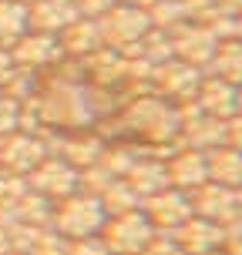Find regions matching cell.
I'll use <instances>...</instances> for the list:
<instances>
[{"label":"cell","mask_w":242,"mask_h":255,"mask_svg":"<svg viewBox=\"0 0 242 255\" xmlns=\"http://www.w3.org/2000/svg\"><path fill=\"white\" fill-rule=\"evenodd\" d=\"M209 161V181H219L226 188H242V151L232 144H219L205 151Z\"/></svg>","instance_id":"obj_18"},{"label":"cell","mask_w":242,"mask_h":255,"mask_svg":"<svg viewBox=\"0 0 242 255\" xmlns=\"http://www.w3.org/2000/svg\"><path fill=\"white\" fill-rule=\"evenodd\" d=\"M226 144H232V148L242 151V111L226 121Z\"/></svg>","instance_id":"obj_25"},{"label":"cell","mask_w":242,"mask_h":255,"mask_svg":"<svg viewBox=\"0 0 242 255\" xmlns=\"http://www.w3.org/2000/svg\"><path fill=\"white\" fill-rule=\"evenodd\" d=\"M145 218L152 222L155 232H175L182 222H189L192 218V202H189V191H179V188H162L148 195V198H141L138 205Z\"/></svg>","instance_id":"obj_7"},{"label":"cell","mask_w":242,"mask_h":255,"mask_svg":"<svg viewBox=\"0 0 242 255\" xmlns=\"http://www.w3.org/2000/svg\"><path fill=\"white\" fill-rule=\"evenodd\" d=\"M236 40H242V13L236 17Z\"/></svg>","instance_id":"obj_28"},{"label":"cell","mask_w":242,"mask_h":255,"mask_svg":"<svg viewBox=\"0 0 242 255\" xmlns=\"http://www.w3.org/2000/svg\"><path fill=\"white\" fill-rule=\"evenodd\" d=\"M118 121H125L148 148L172 144V141L179 138V128H182L175 104L165 101V98H158V94H141V98L125 101Z\"/></svg>","instance_id":"obj_1"},{"label":"cell","mask_w":242,"mask_h":255,"mask_svg":"<svg viewBox=\"0 0 242 255\" xmlns=\"http://www.w3.org/2000/svg\"><path fill=\"white\" fill-rule=\"evenodd\" d=\"M57 40H61L64 57H77V61L88 57V54H94L98 47H104L98 20H88V17H77L74 24H67L61 34H57Z\"/></svg>","instance_id":"obj_16"},{"label":"cell","mask_w":242,"mask_h":255,"mask_svg":"<svg viewBox=\"0 0 242 255\" xmlns=\"http://www.w3.org/2000/svg\"><path fill=\"white\" fill-rule=\"evenodd\" d=\"M111 181H115V175H111L108 168H101V165H91V168L81 171V191H88V195H94V198H101V191L108 188Z\"/></svg>","instance_id":"obj_22"},{"label":"cell","mask_w":242,"mask_h":255,"mask_svg":"<svg viewBox=\"0 0 242 255\" xmlns=\"http://www.w3.org/2000/svg\"><path fill=\"white\" fill-rule=\"evenodd\" d=\"M24 34H27V3L0 0V47L10 51Z\"/></svg>","instance_id":"obj_20"},{"label":"cell","mask_w":242,"mask_h":255,"mask_svg":"<svg viewBox=\"0 0 242 255\" xmlns=\"http://www.w3.org/2000/svg\"><path fill=\"white\" fill-rule=\"evenodd\" d=\"M108 222V212H104L101 198H94L88 191L77 188L74 195H67L61 202H54V215H51V229L74 242V239H88V235H98L101 225Z\"/></svg>","instance_id":"obj_2"},{"label":"cell","mask_w":242,"mask_h":255,"mask_svg":"<svg viewBox=\"0 0 242 255\" xmlns=\"http://www.w3.org/2000/svg\"><path fill=\"white\" fill-rule=\"evenodd\" d=\"M27 185L37 191V195H44V198L61 202V198H67V195H74V191L81 188V171H77L74 165H67L64 158H57V154H47V158L27 175Z\"/></svg>","instance_id":"obj_6"},{"label":"cell","mask_w":242,"mask_h":255,"mask_svg":"<svg viewBox=\"0 0 242 255\" xmlns=\"http://www.w3.org/2000/svg\"><path fill=\"white\" fill-rule=\"evenodd\" d=\"M10 57L17 67L24 71H51L54 64L64 61L61 40L54 34H37V30H27L24 37L10 47Z\"/></svg>","instance_id":"obj_11"},{"label":"cell","mask_w":242,"mask_h":255,"mask_svg":"<svg viewBox=\"0 0 242 255\" xmlns=\"http://www.w3.org/2000/svg\"><path fill=\"white\" fill-rule=\"evenodd\" d=\"M101 151H104V141H101L98 131H88V134H84V131H81V134H77V131H67L57 158H64L67 165H74L77 171H84V168L101 161Z\"/></svg>","instance_id":"obj_17"},{"label":"cell","mask_w":242,"mask_h":255,"mask_svg":"<svg viewBox=\"0 0 242 255\" xmlns=\"http://www.w3.org/2000/svg\"><path fill=\"white\" fill-rule=\"evenodd\" d=\"M189 202H192V215L209 218L216 225H229L242 215L239 212V198H236V188H226L219 181H205L199 188L189 191Z\"/></svg>","instance_id":"obj_8"},{"label":"cell","mask_w":242,"mask_h":255,"mask_svg":"<svg viewBox=\"0 0 242 255\" xmlns=\"http://www.w3.org/2000/svg\"><path fill=\"white\" fill-rule=\"evenodd\" d=\"M77 20V7L74 0H34L27 3V30L37 34H61L67 24Z\"/></svg>","instance_id":"obj_15"},{"label":"cell","mask_w":242,"mask_h":255,"mask_svg":"<svg viewBox=\"0 0 242 255\" xmlns=\"http://www.w3.org/2000/svg\"><path fill=\"white\" fill-rule=\"evenodd\" d=\"M165 175L168 185L179 191H192L209 181V161H205V151H195V148H179L175 154L165 158Z\"/></svg>","instance_id":"obj_13"},{"label":"cell","mask_w":242,"mask_h":255,"mask_svg":"<svg viewBox=\"0 0 242 255\" xmlns=\"http://www.w3.org/2000/svg\"><path fill=\"white\" fill-rule=\"evenodd\" d=\"M118 3H131V7H148L152 0H118Z\"/></svg>","instance_id":"obj_27"},{"label":"cell","mask_w":242,"mask_h":255,"mask_svg":"<svg viewBox=\"0 0 242 255\" xmlns=\"http://www.w3.org/2000/svg\"><path fill=\"white\" fill-rule=\"evenodd\" d=\"M202 77H205V71L172 57V61L158 64L148 81H152V94H158V98H165L172 104H185V101H195Z\"/></svg>","instance_id":"obj_5"},{"label":"cell","mask_w":242,"mask_h":255,"mask_svg":"<svg viewBox=\"0 0 242 255\" xmlns=\"http://www.w3.org/2000/svg\"><path fill=\"white\" fill-rule=\"evenodd\" d=\"M141 255H185V252H182V245L175 242L168 232H165V235H158V232H155V239L141 249Z\"/></svg>","instance_id":"obj_24"},{"label":"cell","mask_w":242,"mask_h":255,"mask_svg":"<svg viewBox=\"0 0 242 255\" xmlns=\"http://www.w3.org/2000/svg\"><path fill=\"white\" fill-rule=\"evenodd\" d=\"M47 158L44 144L37 134H27V131H10L0 138V168L10 171V175H30L34 168Z\"/></svg>","instance_id":"obj_10"},{"label":"cell","mask_w":242,"mask_h":255,"mask_svg":"<svg viewBox=\"0 0 242 255\" xmlns=\"http://www.w3.org/2000/svg\"><path fill=\"white\" fill-rule=\"evenodd\" d=\"M195 104L202 108L205 115L219 118V121H229L232 115L242 111V101H239V88L222 81L216 74H205L202 84H199V94H195Z\"/></svg>","instance_id":"obj_12"},{"label":"cell","mask_w":242,"mask_h":255,"mask_svg":"<svg viewBox=\"0 0 242 255\" xmlns=\"http://www.w3.org/2000/svg\"><path fill=\"white\" fill-rule=\"evenodd\" d=\"M236 198H239V212H242V188H236Z\"/></svg>","instance_id":"obj_29"},{"label":"cell","mask_w":242,"mask_h":255,"mask_svg":"<svg viewBox=\"0 0 242 255\" xmlns=\"http://www.w3.org/2000/svg\"><path fill=\"white\" fill-rule=\"evenodd\" d=\"M125 181L131 185V191H135L138 198H148V195H155V191L168 188L165 161H158V158H138L135 165L128 168Z\"/></svg>","instance_id":"obj_19"},{"label":"cell","mask_w":242,"mask_h":255,"mask_svg":"<svg viewBox=\"0 0 242 255\" xmlns=\"http://www.w3.org/2000/svg\"><path fill=\"white\" fill-rule=\"evenodd\" d=\"M168 235L182 245V252H185V255H212L219 245L226 242L222 225L209 222V218H199V215H192L189 222H182L179 229L168 232Z\"/></svg>","instance_id":"obj_14"},{"label":"cell","mask_w":242,"mask_h":255,"mask_svg":"<svg viewBox=\"0 0 242 255\" xmlns=\"http://www.w3.org/2000/svg\"><path fill=\"white\" fill-rule=\"evenodd\" d=\"M101 205L108 215H121V212H131V208H138L141 198L131 191V185H128L125 178H115L108 188L101 191Z\"/></svg>","instance_id":"obj_21"},{"label":"cell","mask_w":242,"mask_h":255,"mask_svg":"<svg viewBox=\"0 0 242 255\" xmlns=\"http://www.w3.org/2000/svg\"><path fill=\"white\" fill-rule=\"evenodd\" d=\"M98 30H101V44L115 47V51H128L131 44H138L148 30V10L145 7H131V3H115L108 13L98 17Z\"/></svg>","instance_id":"obj_4"},{"label":"cell","mask_w":242,"mask_h":255,"mask_svg":"<svg viewBox=\"0 0 242 255\" xmlns=\"http://www.w3.org/2000/svg\"><path fill=\"white\" fill-rule=\"evenodd\" d=\"M13 67H17V64H13L10 51H7V47H0V88H3V81L13 74Z\"/></svg>","instance_id":"obj_26"},{"label":"cell","mask_w":242,"mask_h":255,"mask_svg":"<svg viewBox=\"0 0 242 255\" xmlns=\"http://www.w3.org/2000/svg\"><path fill=\"white\" fill-rule=\"evenodd\" d=\"M17 115H20V104L10 101V98L0 91V138L10 134V131H17Z\"/></svg>","instance_id":"obj_23"},{"label":"cell","mask_w":242,"mask_h":255,"mask_svg":"<svg viewBox=\"0 0 242 255\" xmlns=\"http://www.w3.org/2000/svg\"><path fill=\"white\" fill-rule=\"evenodd\" d=\"M98 235H101V242L108 245L111 255H141V249L155 239V229L141 208H131L121 215H108V222L101 225Z\"/></svg>","instance_id":"obj_3"},{"label":"cell","mask_w":242,"mask_h":255,"mask_svg":"<svg viewBox=\"0 0 242 255\" xmlns=\"http://www.w3.org/2000/svg\"><path fill=\"white\" fill-rule=\"evenodd\" d=\"M168 34H172V51H175L179 61L192 64V67H199V71L209 67V61H212V54H216V47H219V40L212 37L209 27H202L199 20H185L182 27L168 30Z\"/></svg>","instance_id":"obj_9"}]
</instances>
